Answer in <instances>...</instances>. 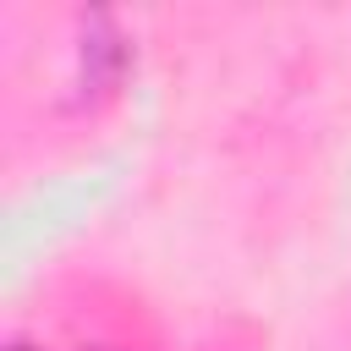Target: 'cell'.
<instances>
[{
	"label": "cell",
	"instance_id": "cell-2",
	"mask_svg": "<svg viewBox=\"0 0 351 351\" xmlns=\"http://www.w3.org/2000/svg\"><path fill=\"white\" fill-rule=\"evenodd\" d=\"M5 351H38V346H27V340H11V346H5Z\"/></svg>",
	"mask_w": 351,
	"mask_h": 351
},
{
	"label": "cell",
	"instance_id": "cell-1",
	"mask_svg": "<svg viewBox=\"0 0 351 351\" xmlns=\"http://www.w3.org/2000/svg\"><path fill=\"white\" fill-rule=\"evenodd\" d=\"M82 27H88V33H82V93H88V88H99V93H104V88L121 77L126 49H121V38H115L110 16H88Z\"/></svg>",
	"mask_w": 351,
	"mask_h": 351
},
{
	"label": "cell",
	"instance_id": "cell-3",
	"mask_svg": "<svg viewBox=\"0 0 351 351\" xmlns=\"http://www.w3.org/2000/svg\"><path fill=\"white\" fill-rule=\"evenodd\" d=\"M82 351H110V346H82Z\"/></svg>",
	"mask_w": 351,
	"mask_h": 351
}]
</instances>
